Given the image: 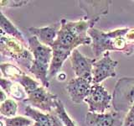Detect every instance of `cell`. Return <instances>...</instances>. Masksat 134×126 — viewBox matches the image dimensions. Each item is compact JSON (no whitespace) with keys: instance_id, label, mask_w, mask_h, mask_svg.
<instances>
[{"instance_id":"obj_13","label":"cell","mask_w":134,"mask_h":126,"mask_svg":"<svg viewBox=\"0 0 134 126\" xmlns=\"http://www.w3.org/2000/svg\"><path fill=\"white\" fill-rule=\"evenodd\" d=\"M24 115L30 118L35 122L43 124L45 126H65L55 112L44 113L27 105L24 108Z\"/></svg>"},{"instance_id":"obj_16","label":"cell","mask_w":134,"mask_h":126,"mask_svg":"<svg viewBox=\"0 0 134 126\" xmlns=\"http://www.w3.org/2000/svg\"><path fill=\"white\" fill-rule=\"evenodd\" d=\"M0 26H1V33L5 34V35L8 36L14 37L15 39L21 41L22 43L27 45V42L25 41L22 33L3 14L2 10H1V14H0Z\"/></svg>"},{"instance_id":"obj_9","label":"cell","mask_w":134,"mask_h":126,"mask_svg":"<svg viewBox=\"0 0 134 126\" xmlns=\"http://www.w3.org/2000/svg\"><path fill=\"white\" fill-rule=\"evenodd\" d=\"M70 61L76 77L92 82V71L94 63L96 61V58H88L75 49L70 55Z\"/></svg>"},{"instance_id":"obj_15","label":"cell","mask_w":134,"mask_h":126,"mask_svg":"<svg viewBox=\"0 0 134 126\" xmlns=\"http://www.w3.org/2000/svg\"><path fill=\"white\" fill-rule=\"evenodd\" d=\"M1 87H2V89L6 92V94L10 96L13 99H16V100L21 101V102H24L28 98L27 92L24 88V87L16 82L2 77Z\"/></svg>"},{"instance_id":"obj_23","label":"cell","mask_w":134,"mask_h":126,"mask_svg":"<svg viewBox=\"0 0 134 126\" xmlns=\"http://www.w3.org/2000/svg\"><path fill=\"white\" fill-rule=\"evenodd\" d=\"M5 93H6V92L2 89V91H1V95H2L1 96V103L4 102L6 99H8L7 98V94H5Z\"/></svg>"},{"instance_id":"obj_6","label":"cell","mask_w":134,"mask_h":126,"mask_svg":"<svg viewBox=\"0 0 134 126\" xmlns=\"http://www.w3.org/2000/svg\"><path fill=\"white\" fill-rule=\"evenodd\" d=\"M26 92L28 98L24 103L39 108L43 112H47V113L55 110L60 100L57 95L48 92L44 86H40V83L29 88Z\"/></svg>"},{"instance_id":"obj_22","label":"cell","mask_w":134,"mask_h":126,"mask_svg":"<svg viewBox=\"0 0 134 126\" xmlns=\"http://www.w3.org/2000/svg\"><path fill=\"white\" fill-rule=\"evenodd\" d=\"M123 126H134V105L126 113Z\"/></svg>"},{"instance_id":"obj_1","label":"cell","mask_w":134,"mask_h":126,"mask_svg":"<svg viewBox=\"0 0 134 126\" xmlns=\"http://www.w3.org/2000/svg\"><path fill=\"white\" fill-rule=\"evenodd\" d=\"M100 19V18L87 19L84 17L77 21H69L65 19L60 20V30L51 46L53 57L49 70V80L60 72L67 58L78 46L91 45V38L88 31L94 28Z\"/></svg>"},{"instance_id":"obj_11","label":"cell","mask_w":134,"mask_h":126,"mask_svg":"<svg viewBox=\"0 0 134 126\" xmlns=\"http://www.w3.org/2000/svg\"><path fill=\"white\" fill-rule=\"evenodd\" d=\"M92 86V82L89 80L75 77L70 80L67 83L65 89L69 94L70 100L73 103L80 104L90 93L91 88Z\"/></svg>"},{"instance_id":"obj_7","label":"cell","mask_w":134,"mask_h":126,"mask_svg":"<svg viewBox=\"0 0 134 126\" xmlns=\"http://www.w3.org/2000/svg\"><path fill=\"white\" fill-rule=\"evenodd\" d=\"M111 101L112 96L102 84H92L90 93L85 99L89 112L96 113H104L111 107Z\"/></svg>"},{"instance_id":"obj_17","label":"cell","mask_w":134,"mask_h":126,"mask_svg":"<svg viewBox=\"0 0 134 126\" xmlns=\"http://www.w3.org/2000/svg\"><path fill=\"white\" fill-rule=\"evenodd\" d=\"M18 103L14 99L8 98L0 105V113L3 118H13L16 116L18 111Z\"/></svg>"},{"instance_id":"obj_10","label":"cell","mask_w":134,"mask_h":126,"mask_svg":"<svg viewBox=\"0 0 134 126\" xmlns=\"http://www.w3.org/2000/svg\"><path fill=\"white\" fill-rule=\"evenodd\" d=\"M125 115L126 113L116 111L104 113L88 112L85 122L87 126H123Z\"/></svg>"},{"instance_id":"obj_24","label":"cell","mask_w":134,"mask_h":126,"mask_svg":"<svg viewBox=\"0 0 134 126\" xmlns=\"http://www.w3.org/2000/svg\"><path fill=\"white\" fill-rule=\"evenodd\" d=\"M32 126H45V125H44L43 124H41V123H39V122H35Z\"/></svg>"},{"instance_id":"obj_3","label":"cell","mask_w":134,"mask_h":126,"mask_svg":"<svg viewBox=\"0 0 134 126\" xmlns=\"http://www.w3.org/2000/svg\"><path fill=\"white\" fill-rule=\"evenodd\" d=\"M28 46L34 57L32 66L29 71L39 80L42 86L46 88L49 87L48 76L53 57L52 48L42 44L35 36L29 38Z\"/></svg>"},{"instance_id":"obj_4","label":"cell","mask_w":134,"mask_h":126,"mask_svg":"<svg viewBox=\"0 0 134 126\" xmlns=\"http://www.w3.org/2000/svg\"><path fill=\"white\" fill-rule=\"evenodd\" d=\"M27 45L22 43L14 37L1 33L0 52L3 56H7L16 61L26 70H29L33 63V54L28 49Z\"/></svg>"},{"instance_id":"obj_5","label":"cell","mask_w":134,"mask_h":126,"mask_svg":"<svg viewBox=\"0 0 134 126\" xmlns=\"http://www.w3.org/2000/svg\"><path fill=\"white\" fill-rule=\"evenodd\" d=\"M111 104L115 111L127 113L134 105V77L117 81L112 93Z\"/></svg>"},{"instance_id":"obj_21","label":"cell","mask_w":134,"mask_h":126,"mask_svg":"<svg viewBox=\"0 0 134 126\" xmlns=\"http://www.w3.org/2000/svg\"><path fill=\"white\" fill-rule=\"evenodd\" d=\"M29 1H13V0H2L1 3H0V6L3 8V7H22L25 4H27Z\"/></svg>"},{"instance_id":"obj_12","label":"cell","mask_w":134,"mask_h":126,"mask_svg":"<svg viewBox=\"0 0 134 126\" xmlns=\"http://www.w3.org/2000/svg\"><path fill=\"white\" fill-rule=\"evenodd\" d=\"M60 28V21L45 27H30L28 28L27 30L33 36H35L42 44L51 47L54 42L56 40Z\"/></svg>"},{"instance_id":"obj_20","label":"cell","mask_w":134,"mask_h":126,"mask_svg":"<svg viewBox=\"0 0 134 126\" xmlns=\"http://www.w3.org/2000/svg\"><path fill=\"white\" fill-rule=\"evenodd\" d=\"M56 114L59 116V118L62 120V122L64 123L65 126H76V124H75V122L70 119V117L66 112V109L64 106V104L61 102L60 100H59L57 107L54 110Z\"/></svg>"},{"instance_id":"obj_18","label":"cell","mask_w":134,"mask_h":126,"mask_svg":"<svg viewBox=\"0 0 134 126\" xmlns=\"http://www.w3.org/2000/svg\"><path fill=\"white\" fill-rule=\"evenodd\" d=\"M0 67H1V71L3 77L11 80V81H14V79L18 76L24 72L18 66L10 64V63H2L0 65Z\"/></svg>"},{"instance_id":"obj_2","label":"cell","mask_w":134,"mask_h":126,"mask_svg":"<svg viewBox=\"0 0 134 126\" xmlns=\"http://www.w3.org/2000/svg\"><path fill=\"white\" fill-rule=\"evenodd\" d=\"M88 34L91 38V49L96 58L110 51L134 54V27H125L103 31L92 28Z\"/></svg>"},{"instance_id":"obj_14","label":"cell","mask_w":134,"mask_h":126,"mask_svg":"<svg viewBox=\"0 0 134 126\" xmlns=\"http://www.w3.org/2000/svg\"><path fill=\"white\" fill-rule=\"evenodd\" d=\"M111 1H79V5L86 13L87 19L102 18L109 12Z\"/></svg>"},{"instance_id":"obj_8","label":"cell","mask_w":134,"mask_h":126,"mask_svg":"<svg viewBox=\"0 0 134 126\" xmlns=\"http://www.w3.org/2000/svg\"><path fill=\"white\" fill-rule=\"evenodd\" d=\"M117 65L118 61L112 60L110 56V52L104 53L103 56L94 63L92 84H100L107 78L115 77L116 76V67Z\"/></svg>"},{"instance_id":"obj_19","label":"cell","mask_w":134,"mask_h":126,"mask_svg":"<svg viewBox=\"0 0 134 126\" xmlns=\"http://www.w3.org/2000/svg\"><path fill=\"white\" fill-rule=\"evenodd\" d=\"M1 120L4 122L5 126H30L32 120L24 116H15L13 118L1 117Z\"/></svg>"}]
</instances>
